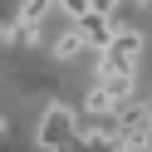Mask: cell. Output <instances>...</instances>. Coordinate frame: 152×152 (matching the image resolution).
Segmentation results:
<instances>
[{"label": "cell", "mask_w": 152, "mask_h": 152, "mask_svg": "<svg viewBox=\"0 0 152 152\" xmlns=\"http://www.w3.org/2000/svg\"><path fill=\"white\" fill-rule=\"evenodd\" d=\"M147 5H152V0H147Z\"/></svg>", "instance_id": "cell-10"}, {"label": "cell", "mask_w": 152, "mask_h": 152, "mask_svg": "<svg viewBox=\"0 0 152 152\" xmlns=\"http://www.w3.org/2000/svg\"><path fill=\"white\" fill-rule=\"evenodd\" d=\"M34 142L39 147H74L79 142V113H69L64 103H49V113L39 118V132H34Z\"/></svg>", "instance_id": "cell-1"}, {"label": "cell", "mask_w": 152, "mask_h": 152, "mask_svg": "<svg viewBox=\"0 0 152 152\" xmlns=\"http://www.w3.org/2000/svg\"><path fill=\"white\" fill-rule=\"evenodd\" d=\"M142 113H147V132H152V98H147V103H142Z\"/></svg>", "instance_id": "cell-9"}, {"label": "cell", "mask_w": 152, "mask_h": 152, "mask_svg": "<svg viewBox=\"0 0 152 152\" xmlns=\"http://www.w3.org/2000/svg\"><path fill=\"white\" fill-rule=\"evenodd\" d=\"M118 5H123V0H88V10H108V15L118 10Z\"/></svg>", "instance_id": "cell-8"}, {"label": "cell", "mask_w": 152, "mask_h": 152, "mask_svg": "<svg viewBox=\"0 0 152 152\" xmlns=\"http://www.w3.org/2000/svg\"><path fill=\"white\" fill-rule=\"evenodd\" d=\"M137 54H142V34L132 30V25H128V30L118 25V30H113V39L103 44V64H98V79H103V74H118V69H132V64H137Z\"/></svg>", "instance_id": "cell-2"}, {"label": "cell", "mask_w": 152, "mask_h": 152, "mask_svg": "<svg viewBox=\"0 0 152 152\" xmlns=\"http://www.w3.org/2000/svg\"><path fill=\"white\" fill-rule=\"evenodd\" d=\"M54 5H59V10H64V15H69V20H74V25H79V20H83V15H88V0H54Z\"/></svg>", "instance_id": "cell-7"}, {"label": "cell", "mask_w": 152, "mask_h": 152, "mask_svg": "<svg viewBox=\"0 0 152 152\" xmlns=\"http://www.w3.org/2000/svg\"><path fill=\"white\" fill-rule=\"evenodd\" d=\"M113 108H118V98H113V93H108V83H103V79H93V88H88V98H83V113H88V118H108Z\"/></svg>", "instance_id": "cell-4"}, {"label": "cell", "mask_w": 152, "mask_h": 152, "mask_svg": "<svg viewBox=\"0 0 152 152\" xmlns=\"http://www.w3.org/2000/svg\"><path fill=\"white\" fill-rule=\"evenodd\" d=\"M79 30H83V39H88V44H98V49H103V44L113 39V30H118V25H113L108 10H88V15L79 20Z\"/></svg>", "instance_id": "cell-3"}, {"label": "cell", "mask_w": 152, "mask_h": 152, "mask_svg": "<svg viewBox=\"0 0 152 152\" xmlns=\"http://www.w3.org/2000/svg\"><path fill=\"white\" fill-rule=\"evenodd\" d=\"M83 49H88V39H83V30H79V25H74L64 39H54V59H74V54H83Z\"/></svg>", "instance_id": "cell-5"}, {"label": "cell", "mask_w": 152, "mask_h": 152, "mask_svg": "<svg viewBox=\"0 0 152 152\" xmlns=\"http://www.w3.org/2000/svg\"><path fill=\"white\" fill-rule=\"evenodd\" d=\"M49 10H54V0H25V5H20V15H15V20H20V25H39L44 15H49Z\"/></svg>", "instance_id": "cell-6"}]
</instances>
